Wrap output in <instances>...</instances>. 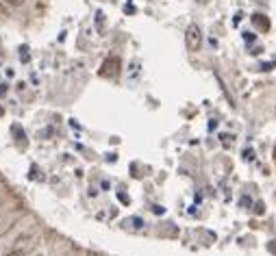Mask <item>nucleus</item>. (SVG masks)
<instances>
[{"instance_id": "423d86ee", "label": "nucleus", "mask_w": 276, "mask_h": 256, "mask_svg": "<svg viewBox=\"0 0 276 256\" xmlns=\"http://www.w3.org/2000/svg\"><path fill=\"white\" fill-rule=\"evenodd\" d=\"M5 256H22L20 252H9V254H5Z\"/></svg>"}, {"instance_id": "f03ea898", "label": "nucleus", "mask_w": 276, "mask_h": 256, "mask_svg": "<svg viewBox=\"0 0 276 256\" xmlns=\"http://www.w3.org/2000/svg\"><path fill=\"white\" fill-rule=\"evenodd\" d=\"M120 70H122V61H120V57H111V59H107L103 63V76H118L120 74Z\"/></svg>"}, {"instance_id": "39448f33", "label": "nucleus", "mask_w": 276, "mask_h": 256, "mask_svg": "<svg viewBox=\"0 0 276 256\" xmlns=\"http://www.w3.org/2000/svg\"><path fill=\"white\" fill-rule=\"evenodd\" d=\"M3 3H7V5H13V7H18V5H22L24 0H3Z\"/></svg>"}, {"instance_id": "20e7f679", "label": "nucleus", "mask_w": 276, "mask_h": 256, "mask_svg": "<svg viewBox=\"0 0 276 256\" xmlns=\"http://www.w3.org/2000/svg\"><path fill=\"white\" fill-rule=\"evenodd\" d=\"M9 18V13H7V9H5V3L0 0V20H7Z\"/></svg>"}, {"instance_id": "f257e3e1", "label": "nucleus", "mask_w": 276, "mask_h": 256, "mask_svg": "<svg viewBox=\"0 0 276 256\" xmlns=\"http://www.w3.org/2000/svg\"><path fill=\"white\" fill-rule=\"evenodd\" d=\"M185 46H187V50H192V53L200 50V46H202V31H200L198 24H190V26H187Z\"/></svg>"}, {"instance_id": "7ed1b4c3", "label": "nucleus", "mask_w": 276, "mask_h": 256, "mask_svg": "<svg viewBox=\"0 0 276 256\" xmlns=\"http://www.w3.org/2000/svg\"><path fill=\"white\" fill-rule=\"evenodd\" d=\"M252 24H255L259 31H270V20H267L265 16H261V13H255V16H252Z\"/></svg>"}]
</instances>
